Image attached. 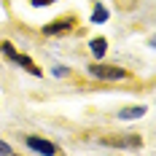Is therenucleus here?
<instances>
[{
    "label": "nucleus",
    "mask_w": 156,
    "mask_h": 156,
    "mask_svg": "<svg viewBox=\"0 0 156 156\" xmlns=\"http://www.w3.org/2000/svg\"><path fill=\"white\" fill-rule=\"evenodd\" d=\"M0 51H3V57H5V59H11L14 65L24 67V70H27L30 76H35V78H41V76H43V73H41V67L32 62L27 54H19V51H16V48L11 46V43H8V41H5V43H0Z\"/></svg>",
    "instance_id": "f257e3e1"
},
{
    "label": "nucleus",
    "mask_w": 156,
    "mask_h": 156,
    "mask_svg": "<svg viewBox=\"0 0 156 156\" xmlns=\"http://www.w3.org/2000/svg\"><path fill=\"white\" fill-rule=\"evenodd\" d=\"M86 73H89L92 78H97V81H124V78H129V73H126L124 67H116V65H100V62L89 65Z\"/></svg>",
    "instance_id": "f03ea898"
},
{
    "label": "nucleus",
    "mask_w": 156,
    "mask_h": 156,
    "mask_svg": "<svg viewBox=\"0 0 156 156\" xmlns=\"http://www.w3.org/2000/svg\"><path fill=\"white\" fill-rule=\"evenodd\" d=\"M76 27V16H62V19H54V22H48V24H43V35H62V32L73 30Z\"/></svg>",
    "instance_id": "7ed1b4c3"
},
{
    "label": "nucleus",
    "mask_w": 156,
    "mask_h": 156,
    "mask_svg": "<svg viewBox=\"0 0 156 156\" xmlns=\"http://www.w3.org/2000/svg\"><path fill=\"white\" fill-rule=\"evenodd\" d=\"M24 145L30 148V151H38V154H59V148L54 145V143L43 140V137H35V135H30V137H24Z\"/></svg>",
    "instance_id": "20e7f679"
},
{
    "label": "nucleus",
    "mask_w": 156,
    "mask_h": 156,
    "mask_svg": "<svg viewBox=\"0 0 156 156\" xmlns=\"http://www.w3.org/2000/svg\"><path fill=\"white\" fill-rule=\"evenodd\" d=\"M145 105H132V108H121L119 110V119H124V121H132V119H140V116H145Z\"/></svg>",
    "instance_id": "39448f33"
},
{
    "label": "nucleus",
    "mask_w": 156,
    "mask_h": 156,
    "mask_svg": "<svg viewBox=\"0 0 156 156\" xmlns=\"http://www.w3.org/2000/svg\"><path fill=\"white\" fill-rule=\"evenodd\" d=\"M89 48H92V54H94V57L100 59V57L108 51V41H105V38H94L92 43H89Z\"/></svg>",
    "instance_id": "423d86ee"
},
{
    "label": "nucleus",
    "mask_w": 156,
    "mask_h": 156,
    "mask_svg": "<svg viewBox=\"0 0 156 156\" xmlns=\"http://www.w3.org/2000/svg\"><path fill=\"white\" fill-rule=\"evenodd\" d=\"M92 22L97 24H102V22H108V11L102 8V5H94V14H92Z\"/></svg>",
    "instance_id": "0eeeda50"
},
{
    "label": "nucleus",
    "mask_w": 156,
    "mask_h": 156,
    "mask_svg": "<svg viewBox=\"0 0 156 156\" xmlns=\"http://www.w3.org/2000/svg\"><path fill=\"white\" fill-rule=\"evenodd\" d=\"M11 154H14V148H11L5 140H0V156H11Z\"/></svg>",
    "instance_id": "6e6552de"
},
{
    "label": "nucleus",
    "mask_w": 156,
    "mask_h": 156,
    "mask_svg": "<svg viewBox=\"0 0 156 156\" xmlns=\"http://www.w3.org/2000/svg\"><path fill=\"white\" fill-rule=\"evenodd\" d=\"M35 8H43V5H51V3H57V0H30Z\"/></svg>",
    "instance_id": "1a4fd4ad"
}]
</instances>
